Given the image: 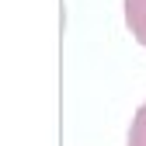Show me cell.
I'll return each mask as SVG.
<instances>
[{"label":"cell","mask_w":146,"mask_h":146,"mask_svg":"<svg viewBox=\"0 0 146 146\" xmlns=\"http://www.w3.org/2000/svg\"><path fill=\"white\" fill-rule=\"evenodd\" d=\"M125 25L132 38L146 49V0H125Z\"/></svg>","instance_id":"1"},{"label":"cell","mask_w":146,"mask_h":146,"mask_svg":"<svg viewBox=\"0 0 146 146\" xmlns=\"http://www.w3.org/2000/svg\"><path fill=\"white\" fill-rule=\"evenodd\" d=\"M129 146H146V101L139 104V111L132 118V129H129Z\"/></svg>","instance_id":"2"}]
</instances>
